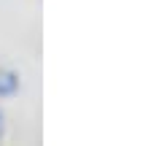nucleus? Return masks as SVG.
Instances as JSON below:
<instances>
[{"label":"nucleus","instance_id":"1","mask_svg":"<svg viewBox=\"0 0 154 146\" xmlns=\"http://www.w3.org/2000/svg\"><path fill=\"white\" fill-rule=\"evenodd\" d=\"M16 89H19V79L14 73L0 70V95H14Z\"/></svg>","mask_w":154,"mask_h":146},{"label":"nucleus","instance_id":"2","mask_svg":"<svg viewBox=\"0 0 154 146\" xmlns=\"http://www.w3.org/2000/svg\"><path fill=\"white\" fill-rule=\"evenodd\" d=\"M0 135H3V116H0Z\"/></svg>","mask_w":154,"mask_h":146}]
</instances>
